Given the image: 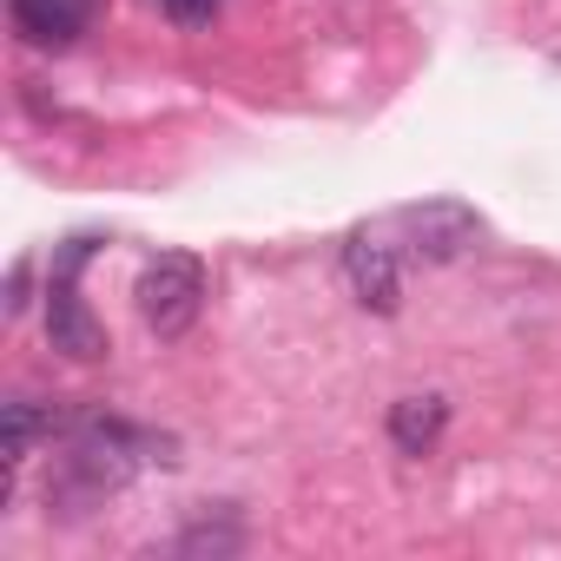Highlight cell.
I'll use <instances>...</instances> for the list:
<instances>
[{"label": "cell", "mask_w": 561, "mask_h": 561, "mask_svg": "<svg viewBox=\"0 0 561 561\" xmlns=\"http://www.w3.org/2000/svg\"><path fill=\"white\" fill-rule=\"evenodd\" d=\"M133 305H139V318H146V331H152L159 344L185 337V331L198 324V311H205V264H198L192 251H159V257H146L139 285H133Z\"/></svg>", "instance_id": "1"}, {"label": "cell", "mask_w": 561, "mask_h": 561, "mask_svg": "<svg viewBox=\"0 0 561 561\" xmlns=\"http://www.w3.org/2000/svg\"><path fill=\"white\" fill-rule=\"evenodd\" d=\"M397 231L403 244L423 257V264H456L482 244V218L462 205V198H423V205H403L397 211Z\"/></svg>", "instance_id": "2"}, {"label": "cell", "mask_w": 561, "mask_h": 561, "mask_svg": "<svg viewBox=\"0 0 561 561\" xmlns=\"http://www.w3.org/2000/svg\"><path fill=\"white\" fill-rule=\"evenodd\" d=\"M344 285H351V298H357L364 311H377V318H397V311H403V271H397V251L377 244L370 231H357V238L344 244Z\"/></svg>", "instance_id": "3"}, {"label": "cell", "mask_w": 561, "mask_h": 561, "mask_svg": "<svg viewBox=\"0 0 561 561\" xmlns=\"http://www.w3.org/2000/svg\"><path fill=\"white\" fill-rule=\"evenodd\" d=\"M47 344L60 357H73V364H100L106 357V324L87 311V298H80V285L67 271H54V285H47Z\"/></svg>", "instance_id": "4"}, {"label": "cell", "mask_w": 561, "mask_h": 561, "mask_svg": "<svg viewBox=\"0 0 561 561\" xmlns=\"http://www.w3.org/2000/svg\"><path fill=\"white\" fill-rule=\"evenodd\" d=\"M93 14H100V0H8L14 34H21L27 47H47V54L73 47V41L93 27Z\"/></svg>", "instance_id": "5"}, {"label": "cell", "mask_w": 561, "mask_h": 561, "mask_svg": "<svg viewBox=\"0 0 561 561\" xmlns=\"http://www.w3.org/2000/svg\"><path fill=\"white\" fill-rule=\"evenodd\" d=\"M67 430V416L41 397H14L8 410H0V456H8V469H21L41 443H54Z\"/></svg>", "instance_id": "6"}, {"label": "cell", "mask_w": 561, "mask_h": 561, "mask_svg": "<svg viewBox=\"0 0 561 561\" xmlns=\"http://www.w3.org/2000/svg\"><path fill=\"white\" fill-rule=\"evenodd\" d=\"M443 430H449V397L423 390V397H397L390 403V443H397V456H430L443 443Z\"/></svg>", "instance_id": "7"}, {"label": "cell", "mask_w": 561, "mask_h": 561, "mask_svg": "<svg viewBox=\"0 0 561 561\" xmlns=\"http://www.w3.org/2000/svg\"><path fill=\"white\" fill-rule=\"evenodd\" d=\"M172 554H179V561H231V554H244V522H238L231 508L198 515V522H185V528L172 535Z\"/></svg>", "instance_id": "8"}, {"label": "cell", "mask_w": 561, "mask_h": 561, "mask_svg": "<svg viewBox=\"0 0 561 561\" xmlns=\"http://www.w3.org/2000/svg\"><path fill=\"white\" fill-rule=\"evenodd\" d=\"M27 285H34V264H27V257H21V264H14V271H8V318H21V311H27V305H34V298H27Z\"/></svg>", "instance_id": "9"}, {"label": "cell", "mask_w": 561, "mask_h": 561, "mask_svg": "<svg viewBox=\"0 0 561 561\" xmlns=\"http://www.w3.org/2000/svg\"><path fill=\"white\" fill-rule=\"evenodd\" d=\"M159 8H165L179 27H198V21H211V14H218V0H159Z\"/></svg>", "instance_id": "10"}]
</instances>
